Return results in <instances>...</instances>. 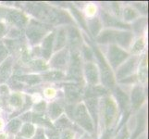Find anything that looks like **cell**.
Returning a JSON list of instances; mask_svg holds the SVG:
<instances>
[{
	"label": "cell",
	"mask_w": 149,
	"mask_h": 139,
	"mask_svg": "<svg viewBox=\"0 0 149 139\" xmlns=\"http://www.w3.org/2000/svg\"><path fill=\"white\" fill-rule=\"evenodd\" d=\"M31 10L35 16L40 19L48 20L54 23H61V22H70L71 20L67 13L56 10L54 8H48L47 6H43L40 4L31 5Z\"/></svg>",
	"instance_id": "1"
},
{
	"label": "cell",
	"mask_w": 149,
	"mask_h": 139,
	"mask_svg": "<svg viewBox=\"0 0 149 139\" xmlns=\"http://www.w3.org/2000/svg\"><path fill=\"white\" fill-rule=\"evenodd\" d=\"M49 30V27L47 25L41 24L39 22L32 20L28 26V29L26 31L27 36L31 40L32 43H38L39 41L44 37V35L47 33Z\"/></svg>",
	"instance_id": "2"
},
{
	"label": "cell",
	"mask_w": 149,
	"mask_h": 139,
	"mask_svg": "<svg viewBox=\"0 0 149 139\" xmlns=\"http://www.w3.org/2000/svg\"><path fill=\"white\" fill-rule=\"evenodd\" d=\"M95 52L96 58L99 60V64H100V69H101V73H102V82L107 87H113L115 84L114 78H113V74L110 71V68L106 62L105 59L103 58L102 54L100 53V51L95 47Z\"/></svg>",
	"instance_id": "3"
},
{
	"label": "cell",
	"mask_w": 149,
	"mask_h": 139,
	"mask_svg": "<svg viewBox=\"0 0 149 139\" xmlns=\"http://www.w3.org/2000/svg\"><path fill=\"white\" fill-rule=\"evenodd\" d=\"M73 117L76 119V121L78 122L79 124H81L84 129H86L87 131H93V123L91 122V119L87 113L86 108L84 107V105H80L77 110L75 111V113L73 114Z\"/></svg>",
	"instance_id": "4"
},
{
	"label": "cell",
	"mask_w": 149,
	"mask_h": 139,
	"mask_svg": "<svg viewBox=\"0 0 149 139\" xmlns=\"http://www.w3.org/2000/svg\"><path fill=\"white\" fill-rule=\"evenodd\" d=\"M4 15L8 20V22L15 24L16 26L23 27L27 23V18L22 12L17 10H4Z\"/></svg>",
	"instance_id": "5"
},
{
	"label": "cell",
	"mask_w": 149,
	"mask_h": 139,
	"mask_svg": "<svg viewBox=\"0 0 149 139\" xmlns=\"http://www.w3.org/2000/svg\"><path fill=\"white\" fill-rule=\"evenodd\" d=\"M127 53L116 45H111L109 51V58L113 67L120 65L127 58Z\"/></svg>",
	"instance_id": "6"
},
{
	"label": "cell",
	"mask_w": 149,
	"mask_h": 139,
	"mask_svg": "<svg viewBox=\"0 0 149 139\" xmlns=\"http://www.w3.org/2000/svg\"><path fill=\"white\" fill-rule=\"evenodd\" d=\"M69 78L79 81L81 79V61L78 55L72 56V61H71L70 68L69 71Z\"/></svg>",
	"instance_id": "7"
},
{
	"label": "cell",
	"mask_w": 149,
	"mask_h": 139,
	"mask_svg": "<svg viewBox=\"0 0 149 139\" xmlns=\"http://www.w3.org/2000/svg\"><path fill=\"white\" fill-rule=\"evenodd\" d=\"M65 94H66L67 99L71 102L77 101L80 98L79 87L72 84H68L65 85Z\"/></svg>",
	"instance_id": "8"
},
{
	"label": "cell",
	"mask_w": 149,
	"mask_h": 139,
	"mask_svg": "<svg viewBox=\"0 0 149 139\" xmlns=\"http://www.w3.org/2000/svg\"><path fill=\"white\" fill-rule=\"evenodd\" d=\"M116 113V105L114 104L111 99L107 98L106 99V109H105V119H106V124L107 126H109L113 118L115 116Z\"/></svg>",
	"instance_id": "9"
},
{
	"label": "cell",
	"mask_w": 149,
	"mask_h": 139,
	"mask_svg": "<svg viewBox=\"0 0 149 139\" xmlns=\"http://www.w3.org/2000/svg\"><path fill=\"white\" fill-rule=\"evenodd\" d=\"M11 66H12V59L8 58L6 61H4V63L0 66V84L6 82L7 79L11 71Z\"/></svg>",
	"instance_id": "10"
},
{
	"label": "cell",
	"mask_w": 149,
	"mask_h": 139,
	"mask_svg": "<svg viewBox=\"0 0 149 139\" xmlns=\"http://www.w3.org/2000/svg\"><path fill=\"white\" fill-rule=\"evenodd\" d=\"M143 99H145V96H143L142 88L139 86L134 87V89L132 90V102L133 108H134V109H138L143 103Z\"/></svg>",
	"instance_id": "11"
},
{
	"label": "cell",
	"mask_w": 149,
	"mask_h": 139,
	"mask_svg": "<svg viewBox=\"0 0 149 139\" xmlns=\"http://www.w3.org/2000/svg\"><path fill=\"white\" fill-rule=\"evenodd\" d=\"M85 73L87 81L92 85H95L98 81V76H97V71L94 64L88 63L85 66Z\"/></svg>",
	"instance_id": "12"
},
{
	"label": "cell",
	"mask_w": 149,
	"mask_h": 139,
	"mask_svg": "<svg viewBox=\"0 0 149 139\" xmlns=\"http://www.w3.org/2000/svg\"><path fill=\"white\" fill-rule=\"evenodd\" d=\"M54 34H49L48 36L44 40L43 42V51L42 54L45 57V59H49V57L52 52V45H53V40H54Z\"/></svg>",
	"instance_id": "13"
},
{
	"label": "cell",
	"mask_w": 149,
	"mask_h": 139,
	"mask_svg": "<svg viewBox=\"0 0 149 139\" xmlns=\"http://www.w3.org/2000/svg\"><path fill=\"white\" fill-rule=\"evenodd\" d=\"M103 16V20H104V22L107 26H112V27H120V28H127L129 29L130 27L126 24H123L120 22H118V20L114 18H112L111 16H109V14L107 13H102Z\"/></svg>",
	"instance_id": "14"
},
{
	"label": "cell",
	"mask_w": 149,
	"mask_h": 139,
	"mask_svg": "<svg viewBox=\"0 0 149 139\" xmlns=\"http://www.w3.org/2000/svg\"><path fill=\"white\" fill-rule=\"evenodd\" d=\"M134 63H135V59H131L127 63H125L119 70V71H118V77H119V78H123V77L130 74L133 69Z\"/></svg>",
	"instance_id": "15"
},
{
	"label": "cell",
	"mask_w": 149,
	"mask_h": 139,
	"mask_svg": "<svg viewBox=\"0 0 149 139\" xmlns=\"http://www.w3.org/2000/svg\"><path fill=\"white\" fill-rule=\"evenodd\" d=\"M66 60H67V51L66 50L60 51L58 54H56L53 58L52 65L54 67H56V68H62L66 64Z\"/></svg>",
	"instance_id": "16"
},
{
	"label": "cell",
	"mask_w": 149,
	"mask_h": 139,
	"mask_svg": "<svg viewBox=\"0 0 149 139\" xmlns=\"http://www.w3.org/2000/svg\"><path fill=\"white\" fill-rule=\"evenodd\" d=\"M132 35L130 33H117L115 42H118L122 46H128L131 43Z\"/></svg>",
	"instance_id": "17"
},
{
	"label": "cell",
	"mask_w": 149,
	"mask_h": 139,
	"mask_svg": "<svg viewBox=\"0 0 149 139\" xmlns=\"http://www.w3.org/2000/svg\"><path fill=\"white\" fill-rule=\"evenodd\" d=\"M118 32L114 31H105L103 32L100 36L97 38L99 43H107V42H113L116 39V35Z\"/></svg>",
	"instance_id": "18"
},
{
	"label": "cell",
	"mask_w": 149,
	"mask_h": 139,
	"mask_svg": "<svg viewBox=\"0 0 149 139\" xmlns=\"http://www.w3.org/2000/svg\"><path fill=\"white\" fill-rule=\"evenodd\" d=\"M70 43L71 45L76 46L81 43V36L79 32L75 28H70Z\"/></svg>",
	"instance_id": "19"
},
{
	"label": "cell",
	"mask_w": 149,
	"mask_h": 139,
	"mask_svg": "<svg viewBox=\"0 0 149 139\" xmlns=\"http://www.w3.org/2000/svg\"><path fill=\"white\" fill-rule=\"evenodd\" d=\"M43 78L45 80H48V81H56V80L63 79L64 74L59 71H49V73L44 74Z\"/></svg>",
	"instance_id": "20"
},
{
	"label": "cell",
	"mask_w": 149,
	"mask_h": 139,
	"mask_svg": "<svg viewBox=\"0 0 149 139\" xmlns=\"http://www.w3.org/2000/svg\"><path fill=\"white\" fill-rule=\"evenodd\" d=\"M117 97L118 100H119V103L120 107L122 109H127L128 107V103H129V99H128V96H126V94L124 92H122L120 88L117 89Z\"/></svg>",
	"instance_id": "21"
},
{
	"label": "cell",
	"mask_w": 149,
	"mask_h": 139,
	"mask_svg": "<svg viewBox=\"0 0 149 139\" xmlns=\"http://www.w3.org/2000/svg\"><path fill=\"white\" fill-rule=\"evenodd\" d=\"M15 79L19 80V81H24L26 82L27 84L30 85H33V84H36L40 81L39 77L38 76H35V75H25V76H19V77H15Z\"/></svg>",
	"instance_id": "22"
},
{
	"label": "cell",
	"mask_w": 149,
	"mask_h": 139,
	"mask_svg": "<svg viewBox=\"0 0 149 139\" xmlns=\"http://www.w3.org/2000/svg\"><path fill=\"white\" fill-rule=\"evenodd\" d=\"M106 93V90L103 88V87H100V86H94L90 88L88 91L86 93V96H100V95H103Z\"/></svg>",
	"instance_id": "23"
},
{
	"label": "cell",
	"mask_w": 149,
	"mask_h": 139,
	"mask_svg": "<svg viewBox=\"0 0 149 139\" xmlns=\"http://www.w3.org/2000/svg\"><path fill=\"white\" fill-rule=\"evenodd\" d=\"M100 28H101V24L99 22L98 19H94L89 22V29L91 31V33L94 35H96L98 34Z\"/></svg>",
	"instance_id": "24"
},
{
	"label": "cell",
	"mask_w": 149,
	"mask_h": 139,
	"mask_svg": "<svg viewBox=\"0 0 149 139\" xmlns=\"http://www.w3.org/2000/svg\"><path fill=\"white\" fill-rule=\"evenodd\" d=\"M65 41H66L65 31L63 29H61L58 34V39H56V49L62 48L65 45Z\"/></svg>",
	"instance_id": "25"
},
{
	"label": "cell",
	"mask_w": 149,
	"mask_h": 139,
	"mask_svg": "<svg viewBox=\"0 0 149 139\" xmlns=\"http://www.w3.org/2000/svg\"><path fill=\"white\" fill-rule=\"evenodd\" d=\"M87 103V106H88V110H90L91 114L93 115L94 119L97 120V113H96V99L95 98H92V99H87L86 100Z\"/></svg>",
	"instance_id": "26"
},
{
	"label": "cell",
	"mask_w": 149,
	"mask_h": 139,
	"mask_svg": "<svg viewBox=\"0 0 149 139\" xmlns=\"http://www.w3.org/2000/svg\"><path fill=\"white\" fill-rule=\"evenodd\" d=\"M31 67H32L34 71H45L47 69V64L42 60L33 61V62H31Z\"/></svg>",
	"instance_id": "27"
},
{
	"label": "cell",
	"mask_w": 149,
	"mask_h": 139,
	"mask_svg": "<svg viewBox=\"0 0 149 139\" xmlns=\"http://www.w3.org/2000/svg\"><path fill=\"white\" fill-rule=\"evenodd\" d=\"M61 112H62V109L56 103H53L50 106V115L52 118H56L58 116H59Z\"/></svg>",
	"instance_id": "28"
},
{
	"label": "cell",
	"mask_w": 149,
	"mask_h": 139,
	"mask_svg": "<svg viewBox=\"0 0 149 139\" xmlns=\"http://www.w3.org/2000/svg\"><path fill=\"white\" fill-rule=\"evenodd\" d=\"M34 133V128L32 124L30 123H27L25 124L22 128V135L23 136H26V137H31Z\"/></svg>",
	"instance_id": "29"
},
{
	"label": "cell",
	"mask_w": 149,
	"mask_h": 139,
	"mask_svg": "<svg viewBox=\"0 0 149 139\" xmlns=\"http://www.w3.org/2000/svg\"><path fill=\"white\" fill-rule=\"evenodd\" d=\"M33 121L34 122H37V123H43V124H45L49 127H52V124L49 122V121L47 119H45V118L42 115H37V114H33Z\"/></svg>",
	"instance_id": "30"
},
{
	"label": "cell",
	"mask_w": 149,
	"mask_h": 139,
	"mask_svg": "<svg viewBox=\"0 0 149 139\" xmlns=\"http://www.w3.org/2000/svg\"><path fill=\"white\" fill-rule=\"evenodd\" d=\"M72 9V13L74 14V16L77 18V20H78V22L81 23V25L83 26V28L84 29H85L86 31H87V28H86V23H85V22H84V18H83V16L80 14V12L77 10L76 8H71Z\"/></svg>",
	"instance_id": "31"
},
{
	"label": "cell",
	"mask_w": 149,
	"mask_h": 139,
	"mask_svg": "<svg viewBox=\"0 0 149 139\" xmlns=\"http://www.w3.org/2000/svg\"><path fill=\"white\" fill-rule=\"evenodd\" d=\"M19 126H20V122L19 120H13V121H11L9 122L8 130L10 132H12V133H16L19 130Z\"/></svg>",
	"instance_id": "32"
},
{
	"label": "cell",
	"mask_w": 149,
	"mask_h": 139,
	"mask_svg": "<svg viewBox=\"0 0 149 139\" xmlns=\"http://www.w3.org/2000/svg\"><path fill=\"white\" fill-rule=\"evenodd\" d=\"M136 16H137L136 12L134 11V10H132V8H126L124 10V18L127 20H130L134 19Z\"/></svg>",
	"instance_id": "33"
},
{
	"label": "cell",
	"mask_w": 149,
	"mask_h": 139,
	"mask_svg": "<svg viewBox=\"0 0 149 139\" xmlns=\"http://www.w3.org/2000/svg\"><path fill=\"white\" fill-rule=\"evenodd\" d=\"M10 103H11V105L13 106L19 107L22 105V98H20L18 95H13L11 96V98H10Z\"/></svg>",
	"instance_id": "34"
},
{
	"label": "cell",
	"mask_w": 149,
	"mask_h": 139,
	"mask_svg": "<svg viewBox=\"0 0 149 139\" xmlns=\"http://www.w3.org/2000/svg\"><path fill=\"white\" fill-rule=\"evenodd\" d=\"M8 56V50L7 48L5 47L4 45H0V63L2 62V61L7 58Z\"/></svg>",
	"instance_id": "35"
},
{
	"label": "cell",
	"mask_w": 149,
	"mask_h": 139,
	"mask_svg": "<svg viewBox=\"0 0 149 139\" xmlns=\"http://www.w3.org/2000/svg\"><path fill=\"white\" fill-rule=\"evenodd\" d=\"M143 48V40H138L136 44L134 45V46H133V51L134 52H137V51H140Z\"/></svg>",
	"instance_id": "36"
},
{
	"label": "cell",
	"mask_w": 149,
	"mask_h": 139,
	"mask_svg": "<svg viewBox=\"0 0 149 139\" xmlns=\"http://www.w3.org/2000/svg\"><path fill=\"white\" fill-rule=\"evenodd\" d=\"M128 136H129V135H128V131L126 129V127H124L120 132V133H119V136H118L117 139H128Z\"/></svg>",
	"instance_id": "37"
},
{
	"label": "cell",
	"mask_w": 149,
	"mask_h": 139,
	"mask_svg": "<svg viewBox=\"0 0 149 139\" xmlns=\"http://www.w3.org/2000/svg\"><path fill=\"white\" fill-rule=\"evenodd\" d=\"M58 125L60 128H65L66 126H70V122L69 121L66 119V118H61V119L58 122Z\"/></svg>",
	"instance_id": "38"
},
{
	"label": "cell",
	"mask_w": 149,
	"mask_h": 139,
	"mask_svg": "<svg viewBox=\"0 0 149 139\" xmlns=\"http://www.w3.org/2000/svg\"><path fill=\"white\" fill-rule=\"evenodd\" d=\"M61 139H73V133L70 131H65L61 135Z\"/></svg>",
	"instance_id": "39"
},
{
	"label": "cell",
	"mask_w": 149,
	"mask_h": 139,
	"mask_svg": "<svg viewBox=\"0 0 149 139\" xmlns=\"http://www.w3.org/2000/svg\"><path fill=\"white\" fill-rule=\"evenodd\" d=\"M84 56H85V58L87 59H89L91 60L92 59V53H91V51L88 47H84Z\"/></svg>",
	"instance_id": "40"
},
{
	"label": "cell",
	"mask_w": 149,
	"mask_h": 139,
	"mask_svg": "<svg viewBox=\"0 0 149 139\" xmlns=\"http://www.w3.org/2000/svg\"><path fill=\"white\" fill-rule=\"evenodd\" d=\"M34 139H45L44 132L42 130H38V132L36 133V136L34 137Z\"/></svg>",
	"instance_id": "41"
},
{
	"label": "cell",
	"mask_w": 149,
	"mask_h": 139,
	"mask_svg": "<svg viewBox=\"0 0 149 139\" xmlns=\"http://www.w3.org/2000/svg\"><path fill=\"white\" fill-rule=\"evenodd\" d=\"M45 102H41L40 104L35 106V110H45Z\"/></svg>",
	"instance_id": "42"
},
{
	"label": "cell",
	"mask_w": 149,
	"mask_h": 139,
	"mask_svg": "<svg viewBox=\"0 0 149 139\" xmlns=\"http://www.w3.org/2000/svg\"><path fill=\"white\" fill-rule=\"evenodd\" d=\"M48 136L50 137V139H58V136L56 135V133H53V132H48Z\"/></svg>",
	"instance_id": "43"
},
{
	"label": "cell",
	"mask_w": 149,
	"mask_h": 139,
	"mask_svg": "<svg viewBox=\"0 0 149 139\" xmlns=\"http://www.w3.org/2000/svg\"><path fill=\"white\" fill-rule=\"evenodd\" d=\"M5 34V27L2 23H0V37Z\"/></svg>",
	"instance_id": "44"
},
{
	"label": "cell",
	"mask_w": 149,
	"mask_h": 139,
	"mask_svg": "<svg viewBox=\"0 0 149 139\" xmlns=\"http://www.w3.org/2000/svg\"><path fill=\"white\" fill-rule=\"evenodd\" d=\"M0 92L2 94H6V93H8V88L6 86H0Z\"/></svg>",
	"instance_id": "45"
},
{
	"label": "cell",
	"mask_w": 149,
	"mask_h": 139,
	"mask_svg": "<svg viewBox=\"0 0 149 139\" xmlns=\"http://www.w3.org/2000/svg\"><path fill=\"white\" fill-rule=\"evenodd\" d=\"M16 139H23V138H22V137H17Z\"/></svg>",
	"instance_id": "46"
},
{
	"label": "cell",
	"mask_w": 149,
	"mask_h": 139,
	"mask_svg": "<svg viewBox=\"0 0 149 139\" xmlns=\"http://www.w3.org/2000/svg\"><path fill=\"white\" fill-rule=\"evenodd\" d=\"M0 125H1V124H0Z\"/></svg>",
	"instance_id": "47"
}]
</instances>
